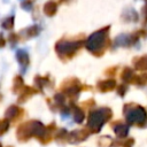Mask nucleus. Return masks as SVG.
Instances as JSON below:
<instances>
[{
    "mask_svg": "<svg viewBox=\"0 0 147 147\" xmlns=\"http://www.w3.org/2000/svg\"><path fill=\"white\" fill-rule=\"evenodd\" d=\"M56 10H57V5L55 2H53V1H48L44 6V13H45V15H47L49 17L54 16Z\"/></svg>",
    "mask_w": 147,
    "mask_h": 147,
    "instance_id": "6",
    "label": "nucleus"
},
{
    "mask_svg": "<svg viewBox=\"0 0 147 147\" xmlns=\"http://www.w3.org/2000/svg\"><path fill=\"white\" fill-rule=\"evenodd\" d=\"M132 41H133V38H131L130 36H127V34H119L115 39L114 45L115 46H126V45L131 44Z\"/></svg>",
    "mask_w": 147,
    "mask_h": 147,
    "instance_id": "5",
    "label": "nucleus"
},
{
    "mask_svg": "<svg viewBox=\"0 0 147 147\" xmlns=\"http://www.w3.org/2000/svg\"><path fill=\"white\" fill-rule=\"evenodd\" d=\"M18 108L16 107V106H11V107H9L8 109H7V111H6V116L8 117V118H14L17 114H18Z\"/></svg>",
    "mask_w": 147,
    "mask_h": 147,
    "instance_id": "12",
    "label": "nucleus"
},
{
    "mask_svg": "<svg viewBox=\"0 0 147 147\" xmlns=\"http://www.w3.org/2000/svg\"><path fill=\"white\" fill-rule=\"evenodd\" d=\"M39 31H40V29L38 25H32V26H29L25 30H23L21 32V34H23L26 38H32V37H36L39 33Z\"/></svg>",
    "mask_w": 147,
    "mask_h": 147,
    "instance_id": "7",
    "label": "nucleus"
},
{
    "mask_svg": "<svg viewBox=\"0 0 147 147\" xmlns=\"http://www.w3.org/2000/svg\"><path fill=\"white\" fill-rule=\"evenodd\" d=\"M132 77H133L132 70H131L130 68H125V69H124V71H123V75H122L123 80L129 82V80H131V79H132Z\"/></svg>",
    "mask_w": 147,
    "mask_h": 147,
    "instance_id": "13",
    "label": "nucleus"
},
{
    "mask_svg": "<svg viewBox=\"0 0 147 147\" xmlns=\"http://www.w3.org/2000/svg\"><path fill=\"white\" fill-rule=\"evenodd\" d=\"M136 69H138V70H147V56L140 57L136 62Z\"/></svg>",
    "mask_w": 147,
    "mask_h": 147,
    "instance_id": "9",
    "label": "nucleus"
},
{
    "mask_svg": "<svg viewBox=\"0 0 147 147\" xmlns=\"http://www.w3.org/2000/svg\"><path fill=\"white\" fill-rule=\"evenodd\" d=\"M107 109H102V110H98V111H93L90 115V119H88V124L92 127H100L105 121V111Z\"/></svg>",
    "mask_w": 147,
    "mask_h": 147,
    "instance_id": "4",
    "label": "nucleus"
},
{
    "mask_svg": "<svg viewBox=\"0 0 147 147\" xmlns=\"http://www.w3.org/2000/svg\"><path fill=\"white\" fill-rule=\"evenodd\" d=\"M1 26L6 30H9L14 26V16H10V17H7L2 23H1Z\"/></svg>",
    "mask_w": 147,
    "mask_h": 147,
    "instance_id": "11",
    "label": "nucleus"
},
{
    "mask_svg": "<svg viewBox=\"0 0 147 147\" xmlns=\"http://www.w3.org/2000/svg\"><path fill=\"white\" fill-rule=\"evenodd\" d=\"M115 87V80H106V82H101L99 84V88L101 91H108V90H111Z\"/></svg>",
    "mask_w": 147,
    "mask_h": 147,
    "instance_id": "8",
    "label": "nucleus"
},
{
    "mask_svg": "<svg viewBox=\"0 0 147 147\" xmlns=\"http://www.w3.org/2000/svg\"><path fill=\"white\" fill-rule=\"evenodd\" d=\"M5 46V39L2 36H0V47H3Z\"/></svg>",
    "mask_w": 147,
    "mask_h": 147,
    "instance_id": "17",
    "label": "nucleus"
},
{
    "mask_svg": "<svg viewBox=\"0 0 147 147\" xmlns=\"http://www.w3.org/2000/svg\"><path fill=\"white\" fill-rule=\"evenodd\" d=\"M108 30L109 28H103L101 30H98L95 32H93L86 40V48L91 52V53H94V54H98L105 46V41H106V38H107V33H108Z\"/></svg>",
    "mask_w": 147,
    "mask_h": 147,
    "instance_id": "1",
    "label": "nucleus"
},
{
    "mask_svg": "<svg viewBox=\"0 0 147 147\" xmlns=\"http://www.w3.org/2000/svg\"><path fill=\"white\" fill-rule=\"evenodd\" d=\"M83 45V41L76 40V41H68V40H60L55 45V51L60 56H70L72 55L80 46Z\"/></svg>",
    "mask_w": 147,
    "mask_h": 147,
    "instance_id": "2",
    "label": "nucleus"
},
{
    "mask_svg": "<svg viewBox=\"0 0 147 147\" xmlns=\"http://www.w3.org/2000/svg\"><path fill=\"white\" fill-rule=\"evenodd\" d=\"M74 118H75L76 122L80 123L84 119V113H83V110L79 109V108H77V107H75L74 108Z\"/></svg>",
    "mask_w": 147,
    "mask_h": 147,
    "instance_id": "10",
    "label": "nucleus"
},
{
    "mask_svg": "<svg viewBox=\"0 0 147 147\" xmlns=\"http://www.w3.org/2000/svg\"><path fill=\"white\" fill-rule=\"evenodd\" d=\"M0 147H1V145H0Z\"/></svg>",
    "mask_w": 147,
    "mask_h": 147,
    "instance_id": "19",
    "label": "nucleus"
},
{
    "mask_svg": "<svg viewBox=\"0 0 147 147\" xmlns=\"http://www.w3.org/2000/svg\"><path fill=\"white\" fill-rule=\"evenodd\" d=\"M32 7H33V3L31 1H25L22 3V8L24 10H28V11H31L32 10Z\"/></svg>",
    "mask_w": 147,
    "mask_h": 147,
    "instance_id": "15",
    "label": "nucleus"
},
{
    "mask_svg": "<svg viewBox=\"0 0 147 147\" xmlns=\"http://www.w3.org/2000/svg\"><path fill=\"white\" fill-rule=\"evenodd\" d=\"M55 101H56L57 103H63V101H64V96H63V94H61V93L56 94V95H55Z\"/></svg>",
    "mask_w": 147,
    "mask_h": 147,
    "instance_id": "16",
    "label": "nucleus"
},
{
    "mask_svg": "<svg viewBox=\"0 0 147 147\" xmlns=\"http://www.w3.org/2000/svg\"><path fill=\"white\" fill-rule=\"evenodd\" d=\"M62 2H68V1H70V0H61Z\"/></svg>",
    "mask_w": 147,
    "mask_h": 147,
    "instance_id": "18",
    "label": "nucleus"
},
{
    "mask_svg": "<svg viewBox=\"0 0 147 147\" xmlns=\"http://www.w3.org/2000/svg\"><path fill=\"white\" fill-rule=\"evenodd\" d=\"M16 60L20 64V69H21V74H24L29 67V53L23 49V48H20L17 52H16Z\"/></svg>",
    "mask_w": 147,
    "mask_h": 147,
    "instance_id": "3",
    "label": "nucleus"
},
{
    "mask_svg": "<svg viewBox=\"0 0 147 147\" xmlns=\"http://www.w3.org/2000/svg\"><path fill=\"white\" fill-rule=\"evenodd\" d=\"M8 127H9V122H8V119H2V121H0V134L5 133V132L8 130Z\"/></svg>",
    "mask_w": 147,
    "mask_h": 147,
    "instance_id": "14",
    "label": "nucleus"
}]
</instances>
